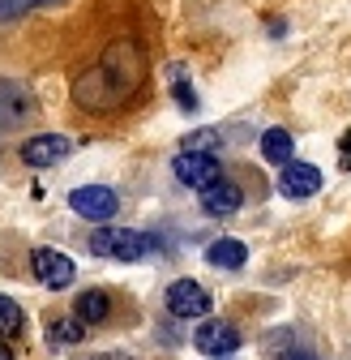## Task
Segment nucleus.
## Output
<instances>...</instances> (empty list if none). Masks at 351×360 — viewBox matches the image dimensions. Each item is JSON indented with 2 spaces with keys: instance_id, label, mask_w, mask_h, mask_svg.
Segmentation results:
<instances>
[{
  "instance_id": "nucleus-1",
  "label": "nucleus",
  "mask_w": 351,
  "mask_h": 360,
  "mask_svg": "<svg viewBox=\"0 0 351 360\" xmlns=\"http://www.w3.org/2000/svg\"><path fill=\"white\" fill-rule=\"evenodd\" d=\"M146 48L138 39H112L107 48L73 77V108L91 116H112L133 103L146 86Z\"/></svg>"
},
{
  "instance_id": "nucleus-2",
  "label": "nucleus",
  "mask_w": 351,
  "mask_h": 360,
  "mask_svg": "<svg viewBox=\"0 0 351 360\" xmlns=\"http://www.w3.org/2000/svg\"><path fill=\"white\" fill-rule=\"evenodd\" d=\"M86 249H91L95 257H116V262H142L159 249V240L150 232H133V228H99L86 236Z\"/></svg>"
},
{
  "instance_id": "nucleus-3",
  "label": "nucleus",
  "mask_w": 351,
  "mask_h": 360,
  "mask_svg": "<svg viewBox=\"0 0 351 360\" xmlns=\"http://www.w3.org/2000/svg\"><path fill=\"white\" fill-rule=\"evenodd\" d=\"M163 309L180 322H193V318H206L214 309V296L197 283V279H171L167 292H163Z\"/></svg>"
},
{
  "instance_id": "nucleus-4",
  "label": "nucleus",
  "mask_w": 351,
  "mask_h": 360,
  "mask_svg": "<svg viewBox=\"0 0 351 360\" xmlns=\"http://www.w3.org/2000/svg\"><path fill=\"white\" fill-rule=\"evenodd\" d=\"M171 172H176V180H180L185 189H197V193H206L210 185L223 180V163H218V155H197V150H180L171 159Z\"/></svg>"
},
{
  "instance_id": "nucleus-5",
  "label": "nucleus",
  "mask_w": 351,
  "mask_h": 360,
  "mask_svg": "<svg viewBox=\"0 0 351 360\" xmlns=\"http://www.w3.org/2000/svg\"><path fill=\"white\" fill-rule=\"evenodd\" d=\"M69 206H73V214L86 219V223H107V219H116L120 198H116V189H107V185H77V189L69 193Z\"/></svg>"
},
{
  "instance_id": "nucleus-6",
  "label": "nucleus",
  "mask_w": 351,
  "mask_h": 360,
  "mask_svg": "<svg viewBox=\"0 0 351 360\" xmlns=\"http://www.w3.org/2000/svg\"><path fill=\"white\" fill-rule=\"evenodd\" d=\"M34 116V95L18 77H0V133H13Z\"/></svg>"
},
{
  "instance_id": "nucleus-7",
  "label": "nucleus",
  "mask_w": 351,
  "mask_h": 360,
  "mask_svg": "<svg viewBox=\"0 0 351 360\" xmlns=\"http://www.w3.org/2000/svg\"><path fill=\"white\" fill-rule=\"evenodd\" d=\"M30 275H34L43 288L60 292V288H69V283L77 279V266H73V257H69V253L43 245V249H34V253H30Z\"/></svg>"
},
{
  "instance_id": "nucleus-8",
  "label": "nucleus",
  "mask_w": 351,
  "mask_h": 360,
  "mask_svg": "<svg viewBox=\"0 0 351 360\" xmlns=\"http://www.w3.org/2000/svg\"><path fill=\"white\" fill-rule=\"evenodd\" d=\"M244 343V335L232 326V322H201L197 330H193V347L201 352V356H210V360H223V356H232L236 347Z\"/></svg>"
},
{
  "instance_id": "nucleus-9",
  "label": "nucleus",
  "mask_w": 351,
  "mask_h": 360,
  "mask_svg": "<svg viewBox=\"0 0 351 360\" xmlns=\"http://www.w3.org/2000/svg\"><path fill=\"white\" fill-rule=\"evenodd\" d=\"M279 193L287 198V202H309V198H317L322 193V172L313 167V163H287L283 172H279Z\"/></svg>"
},
{
  "instance_id": "nucleus-10",
  "label": "nucleus",
  "mask_w": 351,
  "mask_h": 360,
  "mask_svg": "<svg viewBox=\"0 0 351 360\" xmlns=\"http://www.w3.org/2000/svg\"><path fill=\"white\" fill-rule=\"evenodd\" d=\"M69 150H73V142L65 133H34V138L22 142V163L26 167H56Z\"/></svg>"
},
{
  "instance_id": "nucleus-11",
  "label": "nucleus",
  "mask_w": 351,
  "mask_h": 360,
  "mask_svg": "<svg viewBox=\"0 0 351 360\" xmlns=\"http://www.w3.org/2000/svg\"><path fill=\"white\" fill-rule=\"evenodd\" d=\"M240 206H244V189L236 185V180H227V176L201 193V210H206L210 219H227V214H236Z\"/></svg>"
},
{
  "instance_id": "nucleus-12",
  "label": "nucleus",
  "mask_w": 351,
  "mask_h": 360,
  "mask_svg": "<svg viewBox=\"0 0 351 360\" xmlns=\"http://www.w3.org/2000/svg\"><path fill=\"white\" fill-rule=\"evenodd\" d=\"M73 318H77L81 326H103V322L112 318V296H107L103 288L77 292V296H73Z\"/></svg>"
},
{
  "instance_id": "nucleus-13",
  "label": "nucleus",
  "mask_w": 351,
  "mask_h": 360,
  "mask_svg": "<svg viewBox=\"0 0 351 360\" xmlns=\"http://www.w3.org/2000/svg\"><path fill=\"white\" fill-rule=\"evenodd\" d=\"M244 262H249V245L236 236H218L206 245V266H214V270H240Z\"/></svg>"
},
{
  "instance_id": "nucleus-14",
  "label": "nucleus",
  "mask_w": 351,
  "mask_h": 360,
  "mask_svg": "<svg viewBox=\"0 0 351 360\" xmlns=\"http://www.w3.org/2000/svg\"><path fill=\"white\" fill-rule=\"evenodd\" d=\"M291 155H296V142H291V133L287 129H266L261 133V159L266 163H274V167H287L291 163Z\"/></svg>"
},
{
  "instance_id": "nucleus-15",
  "label": "nucleus",
  "mask_w": 351,
  "mask_h": 360,
  "mask_svg": "<svg viewBox=\"0 0 351 360\" xmlns=\"http://www.w3.org/2000/svg\"><path fill=\"white\" fill-rule=\"evenodd\" d=\"M26 330V313L13 296H0V343H9Z\"/></svg>"
},
{
  "instance_id": "nucleus-16",
  "label": "nucleus",
  "mask_w": 351,
  "mask_h": 360,
  "mask_svg": "<svg viewBox=\"0 0 351 360\" xmlns=\"http://www.w3.org/2000/svg\"><path fill=\"white\" fill-rule=\"evenodd\" d=\"M48 339H52V347H73V343L86 339V326L77 318H52L48 322Z\"/></svg>"
},
{
  "instance_id": "nucleus-17",
  "label": "nucleus",
  "mask_w": 351,
  "mask_h": 360,
  "mask_svg": "<svg viewBox=\"0 0 351 360\" xmlns=\"http://www.w3.org/2000/svg\"><path fill=\"white\" fill-rule=\"evenodd\" d=\"M171 95H176V103H180V112H197V103H201L197 90L185 82V69H180V65L171 69Z\"/></svg>"
},
{
  "instance_id": "nucleus-18",
  "label": "nucleus",
  "mask_w": 351,
  "mask_h": 360,
  "mask_svg": "<svg viewBox=\"0 0 351 360\" xmlns=\"http://www.w3.org/2000/svg\"><path fill=\"white\" fill-rule=\"evenodd\" d=\"M218 142H223V133H218V129H197V133H189V138H185V146H180V150L214 155V150H218Z\"/></svg>"
},
{
  "instance_id": "nucleus-19",
  "label": "nucleus",
  "mask_w": 351,
  "mask_h": 360,
  "mask_svg": "<svg viewBox=\"0 0 351 360\" xmlns=\"http://www.w3.org/2000/svg\"><path fill=\"white\" fill-rule=\"evenodd\" d=\"M30 9H39V0H0V22H13Z\"/></svg>"
},
{
  "instance_id": "nucleus-20",
  "label": "nucleus",
  "mask_w": 351,
  "mask_h": 360,
  "mask_svg": "<svg viewBox=\"0 0 351 360\" xmlns=\"http://www.w3.org/2000/svg\"><path fill=\"white\" fill-rule=\"evenodd\" d=\"M338 163H343V172H351V129L338 138Z\"/></svg>"
},
{
  "instance_id": "nucleus-21",
  "label": "nucleus",
  "mask_w": 351,
  "mask_h": 360,
  "mask_svg": "<svg viewBox=\"0 0 351 360\" xmlns=\"http://www.w3.org/2000/svg\"><path fill=\"white\" fill-rule=\"evenodd\" d=\"M283 360H313V356L304 352V347H296V352H291V356H283Z\"/></svg>"
},
{
  "instance_id": "nucleus-22",
  "label": "nucleus",
  "mask_w": 351,
  "mask_h": 360,
  "mask_svg": "<svg viewBox=\"0 0 351 360\" xmlns=\"http://www.w3.org/2000/svg\"><path fill=\"white\" fill-rule=\"evenodd\" d=\"M0 360H18V356H13V347H9V343H0Z\"/></svg>"
},
{
  "instance_id": "nucleus-23",
  "label": "nucleus",
  "mask_w": 351,
  "mask_h": 360,
  "mask_svg": "<svg viewBox=\"0 0 351 360\" xmlns=\"http://www.w3.org/2000/svg\"><path fill=\"white\" fill-rule=\"evenodd\" d=\"M95 360H128V356H120V352H107V356H95Z\"/></svg>"
},
{
  "instance_id": "nucleus-24",
  "label": "nucleus",
  "mask_w": 351,
  "mask_h": 360,
  "mask_svg": "<svg viewBox=\"0 0 351 360\" xmlns=\"http://www.w3.org/2000/svg\"><path fill=\"white\" fill-rule=\"evenodd\" d=\"M43 5H60V0H39V9H43Z\"/></svg>"
},
{
  "instance_id": "nucleus-25",
  "label": "nucleus",
  "mask_w": 351,
  "mask_h": 360,
  "mask_svg": "<svg viewBox=\"0 0 351 360\" xmlns=\"http://www.w3.org/2000/svg\"><path fill=\"white\" fill-rule=\"evenodd\" d=\"M223 360H232V356H223Z\"/></svg>"
}]
</instances>
